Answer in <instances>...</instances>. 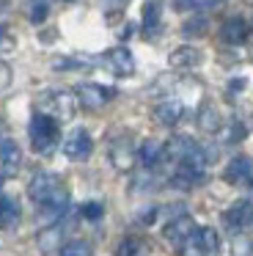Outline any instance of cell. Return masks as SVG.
I'll return each instance as SVG.
<instances>
[{"instance_id": "obj_17", "label": "cell", "mask_w": 253, "mask_h": 256, "mask_svg": "<svg viewBox=\"0 0 253 256\" xmlns=\"http://www.w3.org/2000/svg\"><path fill=\"white\" fill-rule=\"evenodd\" d=\"M64 242V223H52V226H47L42 234H38V248L44 250V254H50V250H55L58 245Z\"/></svg>"}, {"instance_id": "obj_25", "label": "cell", "mask_w": 253, "mask_h": 256, "mask_svg": "<svg viewBox=\"0 0 253 256\" xmlns=\"http://www.w3.org/2000/svg\"><path fill=\"white\" fill-rule=\"evenodd\" d=\"M60 256H91V245L82 242V240L66 242V245H60Z\"/></svg>"}, {"instance_id": "obj_8", "label": "cell", "mask_w": 253, "mask_h": 256, "mask_svg": "<svg viewBox=\"0 0 253 256\" xmlns=\"http://www.w3.org/2000/svg\"><path fill=\"white\" fill-rule=\"evenodd\" d=\"M104 58H108V66L113 69V74H118V78H130V74L135 72L132 52L124 50V47H116V50H110Z\"/></svg>"}, {"instance_id": "obj_2", "label": "cell", "mask_w": 253, "mask_h": 256, "mask_svg": "<svg viewBox=\"0 0 253 256\" xmlns=\"http://www.w3.org/2000/svg\"><path fill=\"white\" fill-rule=\"evenodd\" d=\"M60 190H64L60 176H58V174H50V171L36 174V176L30 179V184H28V196H30V198L36 201L38 206L47 204V201L52 198V196H58Z\"/></svg>"}, {"instance_id": "obj_29", "label": "cell", "mask_w": 253, "mask_h": 256, "mask_svg": "<svg viewBox=\"0 0 253 256\" xmlns=\"http://www.w3.org/2000/svg\"><path fill=\"white\" fill-rule=\"evenodd\" d=\"M226 138H228L231 144H234V140H242V138H245V127H242V124H231V130H228Z\"/></svg>"}, {"instance_id": "obj_13", "label": "cell", "mask_w": 253, "mask_h": 256, "mask_svg": "<svg viewBox=\"0 0 253 256\" xmlns=\"http://www.w3.org/2000/svg\"><path fill=\"white\" fill-rule=\"evenodd\" d=\"M198 127H201L204 132H220L223 116H220V110L212 105V102H204L201 105V110H198Z\"/></svg>"}, {"instance_id": "obj_27", "label": "cell", "mask_w": 253, "mask_h": 256, "mask_svg": "<svg viewBox=\"0 0 253 256\" xmlns=\"http://www.w3.org/2000/svg\"><path fill=\"white\" fill-rule=\"evenodd\" d=\"M104 212V206L99 204V201H86V204H80V215L88 218V220H99Z\"/></svg>"}, {"instance_id": "obj_26", "label": "cell", "mask_w": 253, "mask_h": 256, "mask_svg": "<svg viewBox=\"0 0 253 256\" xmlns=\"http://www.w3.org/2000/svg\"><path fill=\"white\" fill-rule=\"evenodd\" d=\"M50 14V6H47V0H33L30 8H28V17H30V22H44Z\"/></svg>"}, {"instance_id": "obj_24", "label": "cell", "mask_w": 253, "mask_h": 256, "mask_svg": "<svg viewBox=\"0 0 253 256\" xmlns=\"http://www.w3.org/2000/svg\"><path fill=\"white\" fill-rule=\"evenodd\" d=\"M182 34L184 36H204L206 34V17H190L182 25Z\"/></svg>"}, {"instance_id": "obj_7", "label": "cell", "mask_w": 253, "mask_h": 256, "mask_svg": "<svg viewBox=\"0 0 253 256\" xmlns=\"http://www.w3.org/2000/svg\"><path fill=\"white\" fill-rule=\"evenodd\" d=\"M22 162V152L14 140H0V179L14 174Z\"/></svg>"}, {"instance_id": "obj_21", "label": "cell", "mask_w": 253, "mask_h": 256, "mask_svg": "<svg viewBox=\"0 0 253 256\" xmlns=\"http://www.w3.org/2000/svg\"><path fill=\"white\" fill-rule=\"evenodd\" d=\"M157 25H160V3H146L143 6V30L154 34Z\"/></svg>"}, {"instance_id": "obj_11", "label": "cell", "mask_w": 253, "mask_h": 256, "mask_svg": "<svg viewBox=\"0 0 253 256\" xmlns=\"http://www.w3.org/2000/svg\"><path fill=\"white\" fill-rule=\"evenodd\" d=\"M182 113H184V108H182V102H176V100H165V102H160V105L154 108V118H157L160 124H165V127H174V124L182 118Z\"/></svg>"}, {"instance_id": "obj_4", "label": "cell", "mask_w": 253, "mask_h": 256, "mask_svg": "<svg viewBox=\"0 0 253 256\" xmlns=\"http://www.w3.org/2000/svg\"><path fill=\"white\" fill-rule=\"evenodd\" d=\"M223 220H226V226L234 228V232L250 226V223H253V204H250V201H234V204L226 210Z\"/></svg>"}, {"instance_id": "obj_15", "label": "cell", "mask_w": 253, "mask_h": 256, "mask_svg": "<svg viewBox=\"0 0 253 256\" xmlns=\"http://www.w3.org/2000/svg\"><path fill=\"white\" fill-rule=\"evenodd\" d=\"M168 61H170V66H176V69H190V66H198V64H201V52H198L196 47H176Z\"/></svg>"}, {"instance_id": "obj_10", "label": "cell", "mask_w": 253, "mask_h": 256, "mask_svg": "<svg viewBox=\"0 0 253 256\" xmlns=\"http://www.w3.org/2000/svg\"><path fill=\"white\" fill-rule=\"evenodd\" d=\"M250 174H253V162H250V157H245V154H240V157H234V160L228 162V168H226V182H231V184H240V182H245V179H250Z\"/></svg>"}, {"instance_id": "obj_1", "label": "cell", "mask_w": 253, "mask_h": 256, "mask_svg": "<svg viewBox=\"0 0 253 256\" xmlns=\"http://www.w3.org/2000/svg\"><path fill=\"white\" fill-rule=\"evenodd\" d=\"M28 135H30V146H33V149H36L38 154H47V152L58 144V124H55L52 116L36 113V116L30 118Z\"/></svg>"}, {"instance_id": "obj_16", "label": "cell", "mask_w": 253, "mask_h": 256, "mask_svg": "<svg viewBox=\"0 0 253 256\" xmlns=\"http://www.w3.org/2000/svg\"><path fill=\"white\" fill-rule=\"evenodd\" d=\"M132 160H135V154H132V146L124 144V140H116L113 146H110V162H113L118 171H130L132 168Z\"/></svg>"}, {"instance_id": "obj_23", "label": "cell", "mask_w": 253, "mask_h": 256, "mask_svg": "<svg viewBox=\"0 0 253 256\" xmlns=\"http://www.w3.org/2000/svg\"><path fill=\"white\" fill-rule=\"evenodd\" d=\"M143 250V242L138 237H126L118 242V248H116V256H140Z\"/></svg>"}, {"instance_id": "obj_20", "label": "cell", "mask_w": 253, "mask_h": 256, "mask_svg": "<svg viewBox=\"0 0 253 256\" xmlns=\"http://www.w3.org/2000/svg\"><path fill=\"white\" fill-rule=\"evenodd\" d=\"M198 237H201V248H204V256H214L220 250V237L214 228H198Z\"/></svg>"}, {"instance_id": "obj_22", "label": "cell", "mask_w": 253, "mask_h": 256, "mask_svg": "<svg viewBox=\"0 0 253 256\" xmlns=\"http://www.w3.org/2000/svg\"><path fill=\"white\" fill-rule=\"evenodd\" d=\"M179 254L182 256H204V248H201V237H198V228L179 245Z\"/></svg>"}, {"instance_id": "obj_14", "label": "cell", "mask_w": 253, "mask_h": 256, "mask_svg": "<svg viewBox=\"0 0 253 256\" xmlns=\"http://www.w3.org/2000/svg\"><path fill=\"white\" fill-rule=\"evenodd\" d=\"M248 36H250V25L240 17L228 20V22L223 25V39L228 42V44H242V42H248Z\"/></svg>"}, {"instance_id": "obj_5", "label": "cell", "mask_w": 253, "mask_h": 256, "mask_svg": "<svg viewBox=\"0 0 253 256\" xmlns=\"http://www.w3.org/2000/svg\"><path fill=\"white\" fill-rule=\"evenodd\" d=\"M77 100L86 108H102L113 100V88H104V86H96V83H86L77 88Z\"/></svg>"}, {"instance_id": "obj_18", "label": "cell", "mask_w": 253, "mask_h": 256, "mask_svg": "<svg viewBox=\"0 0 253 256\" xmlns=\"http://www.w3.org/2000/svg\"><path fill=\"white\" fill-rule=\"evenodd\" d=\"M50 105H52L55 116H60V118H72V116H74V94H69V91L50 94Z\"/></svg>"}, {"instance_id": "obj_28", "label": "cell", "mask_w": 253, "mask_h": 256, "mask_svg": "<svg viewBox=\"0 0 253 256\" xmlns=\"http://www.w3.org/2000/svg\"><path fill=\"white\" fill-rule=\"evenodd\" d=\"M14 50V39L8 36V30L0 28V52H11Z\"/></svg>"}, {"instance_id": "obj_6", "label": "cell", "mask_w": 253, "mask_h": 256, "mask_svg": "<svg viewBox=\"0 0 253 256\" xmlns=\"http://www.w3.org/2000/svg\"><path fill=\"white\" fill-rule=\"evenodd\" d=\"M192 232H196V223H192V218H187V215H176L174 220L162 228L165 240H170V242H176V245H182Z\"/></svg>"}, {"instance_id": "obj_30", "label": "cell", "mask_w": 253, "mask_h": 256, "mask_svg": "<svg viewBox=\"0 0 253 256\" xmlns=\"http://www.w3.org/2000/svg\"><path fill=\"white\" fill-rule=\"evenodd\" d=\"M223 0H190L192 8H218Z\"/></svg>"}, {"instance_id": "obj_19", "label": "cell", "mask_w": 253, "mask_h": 256, "mask_svg": "<svg viewBox=\"0 0 253 256\" xmlns=\"http://www.w3.org/2000/svg\"><path fill=\"white\" fill-rule=\"evenodd\" d=\"M16 223H20V206L11 198L0 196V228L6 232V228H14Z\"/></svg>"}, {"instance_id": "obj_31", "label": "cell", "mask_w": 253, "mask_h": 256, "mask_svg": "<svg viewBox=\"0 0 253 256\" xmlns=\"http://www.w3.org/2000/svg\"><path fill=\"white\" fill-rule=\"evenodd\" d=\"M8 83H11V69L6 66L3 61H0V91H3V88H6V86H8Z\"/></svg>"}, {"instance_id": "obj_32", "label": "cell", "mask_w": 253, "mask_h": 256, "mask_svg": "<svg viewBox=\"0 0 253 256\" xmlns=\"http://www.w3.org/2000/svg\"><path fill=\"white\" fill-rule=\"evenodd\" d=\"M250 190H253V179H250Z\"/></svg>"}, {"instance_id": "obj_9", "label": "cell", "mask_w": 253, "mask_h": 256, "mask_svg": "<svg viewBox=\"0 0 253 256\" xmlns=\"http://www.w3.org/2000/svg\"><path fill=\"white\" fill-rule=\"evenodd\" d=\"M196 149H198V144L190 138V135H176V138H170V144L165 146V154H170L179 162H187Z\"/></svg>"}, {"instance_id": "obj_3", "label": "cell", "mask_w": 253, "mask_h": 256, "mask_svg": "<svg viewBox=\"0 0 253 256\" xmlns=\"http://www.w3.org/2000/svg\"><path fill=\"white\" fill-rule=\"evenodd\" d=\"M91 152H94V140H91V135H88L86 130H74V132L66 135L64 154L69 157V160H86Z\"/></svg>"}, {"instance_id": "obj_33", "label": "cell", "mask_w": 253, "mask_h": 256, "mask_svg": "<svg viewBox=\"0 0 253 256\" xmlns=\"http://www.w3.org/2000/svg\"><path fill=\"white\" fill-rule=\"evenodd\" d=\"M250 28H253V25H250Z\"/></svg>"}, {"instance_id": "obj_12", "label": "cell", "mask_w": 253, "mask_h": 256, "mask_svg": "<svg viewBox=\"0 0 253 256\" xmlns=\"http://www.w3.org/2000/svg\"><path fill=\"white\" fill-rule=\"evenodd\" d=\"M138 157H140V162H143L146 168H154V166H160V162H162L165 146L160 144V140L148 138V140H143V144H140V149H138Z\"/></svg>"}]
</instances>
